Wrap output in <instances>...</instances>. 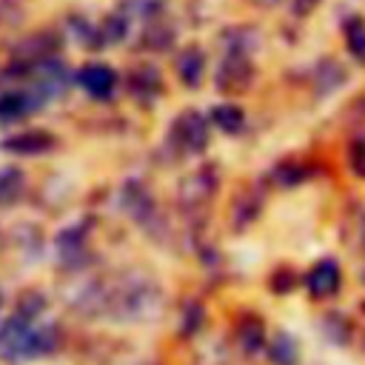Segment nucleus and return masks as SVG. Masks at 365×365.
<instances>
[{"instance_id": "obj_4", "label": "nucleus", "mask_w": 365, "mask_h": 365, "mask_svg": "<svg viewBox=\"0 0 365 365\" xmlns=\"http://www.w3.org/2000/svg\"><path fill=\"white\" fill-rule=\"evenodd\" d=\"M171 140L182 151H202L208 145V120L200 111H182L171 125Z\"/></svg>"}, {"instance_id": "obj_10", "label": "nucleus", "mask_w": 365, "mask_h": 365, "mask_svg": "<svg viewBox=\"0 0 365 365\" xmlns=\"http://www.w3.org/2000/svg\"><path fill=\"white\" fill-rule=\"evenodd\" d=\"M202 74H205V54H202L197 46L182 48V54L177 57V77H180L185 86L194 88V86H200Z\"/></svg>"}, {"instance_id": "obj_3", "label": "nucleus", "mask_w": 365, "mask_h": 365, "mask_svg": "<svg viewBox=\"0 0 365 365\" xmlns=\"http://www.w3.org/2000/svg\"><path fill=\"white\" fill-rule=\"evenodd\" d=\"M214 191H217V171H214V165H202V168H197L194 174H188L180 182V194L177 197H180V205L191 214V211L205 208L211 202Z\"/></svg>"}, {"instance_id": "obj_1", "label": "nucleus", "mask_w": 365, "mask_h": 365, "mask_svg": "<svg viewBox=\"0 0 365 365\" xmlns=\"http://www.w3.org/2000/svg\"><path fill=\"white\" fill-rule=\"evenodd\" d=\"M60 342L54 325H37L34 317L14 314L0 325V354L9 362H23L40 354H51Z\"/></svg>"}, {"instance_id": "obj_11", "label": "nucleus", "mask_w": 365, "mask_h": 365, "mask_svg": "<svg viewBox=\"0 0 365 365\" xmlns=\"http://www.w3.org/2000/svg\"><path fill=\"white\" fill-rule=\"evenodd\" d=\"M57 251H60V257H63L66 262H71V265L83 262V259L88 257V254H86V228H80V225L66 228V231L57 237Z\"/></svg>"}, {"instance_id": "obj_20", "label": "nucleus", "mask_w": 365, "mask_h": 365, "mask_svg": "<svg viewBox=\"0 0 365 365\" xmlns=\"http://www.w3.org/2000/svg\"><path fill=\"white\" fill-rule=\"evenodd\" d=\"M103 34H106V40H120V37L125 34V20H123L120 14H117V17H108Z\"/></svg>"}, {"instance_id": "obj_21", "label": "nucleus", "mask_w": 365, "mask_h": 365, "mask_svg": "<svg viewBox=\"0 0 365 365\" xmlns=\"http://www.w3.org/2000/svg\"><path fill=\"white\" fill-rule=\"evenodd\" d=\"M317 3H319V0H294V11H297V14H308Z\"/></svg>"}, {"instance_id": "obj_5", "label": "nucleus", "mask_w": 365, "mask_h": 365, "mask_svg": "<svg viewBox=\"0 0 365 365\" xmlns=\"http://www.w3.org/2000/svg\"><path fill=\"white\" fill-rule=\"evenodd\" d=\"M46 100L29 86V88H9V91H0V123H14L31 111H37Z\"/></svg>"}, {"instance_id": "obj_15", "label": "nucleus", "mask_w": 365, "mask_h": 365, "mask_svg": "<svg viewBox=\"0 0 365 365\" xmlns=\"http://www.w3.org/2000/svg\"><path fill=\"white\" fill-rule=\"evenodd\" d=\"M345 46L359 63H365V20L362 17H351L345 23Z\"/></svg>"}, {"instance_id": "obj_14", "label": "nucleus", "mask_w": 365, "mask_h": 365, "mask_svg": "<svg viewBox=\"0 0 365 365\" xmlns=\"http://www.w3.org/2000/svg\"><path fill=\"white\" fill-rule=\"evenodd\" d=\"M268 354L277 365H297V359H299V348H297L294 336H288V334H277L274 342L268 345Z\"/></svg>"}, {"instance_id": "obj_19", "label": "nucleus", "mask_w": 365, "mask_h": 365, "mask_svg": "<svg viewBox=\"0 0 365 365\" xmlns=\"http://www.w3.org/2000/svg\"><path fill=\"white\" fill-rule=\"evenodd\" d=\"M188 311H191V314H188V317H185V322L180 325V331H182V334H194V331L202 325V308H200L197 302H191V305H188Z\"/></svg>"}, {"instance_id": "obj_6", "label": "nucleus", "mask_w": 365, "mask_h": 365, "mask_svg": "<svg viewBox=\"0 0 365 365\" xmlns=\"http://www.w3.org/2000/svg\"><path fill=\"white\" fill-rule=\"evenodd\" d=\"M339 265L334 259H319L308 274H305V285L311 291L314 299H325L331 294H336L339 288Z\"/></svg>"}, {"instance_id": "obj_9", "label": "nucleus", "mask_w": 365, "mask_h": 365, "mask_svg": "<svg viewBox=\"0 0 365 365\" xmlns=\"http://www.w3.org/2000/svg\"><path fill=\"white\" fill-rule=\"evenodd\" d=\"M54 145V137L48 131H40V128H31V131H23V134H14L3 143L6 151L11 154H43Z\"/></svg>"}, {"instance_id": "obj_22", "label": "nucleus", "mask_w": 365, "mask_h": 365, "mask_svg": "<svg viewBox=\"0 0 365 365\" xmlns=\"http://www.w3.org/2000/svg\"><path fill=\"white\" fill-rule=\"evenodd\" d=\"M254 6H259V9H271V6H277L279 0H251Z\"/></svg>"}, {"instance_id": "obj_8", "label": "nucleus", "mask_w": 365, "mask_h": 365, "mask_svg": "<svg viewBox=\"0 0 365 365\" xmlns=\"http://www.w3.org/2000/svg\"><path fill=\"white\" fill-rule=\"evenodd\" d=\"M128 91L134 100H143V103H151L154 97L163 94V80H160V71L154 66H140L131 71L128 77Z\"/></svg>"}, {"instance_id": "obj_18", "label": "nucleus", "mask_w": 365, "mask_h": 365, "mask_svg": "<svg viewBox=\"0 0 365 365\" xmlns=\"http://www.w3.org/2000/svg\"><path fill=\"white\" fill-rule=\"evenodd\" d=\"M348 165H351L354 174L365 177V134L351 143V148H348Z\"/></svg>"}, {"instance_id": "obj_17", "label": "nucleus", "mask_w": 365, "mask_h": 365, "mask_svg": "<svg viewBox=\"0 0 365 365\" xmlns=\"http://www.w3.org/2000/svg\"><path fill=\"white\" fill-rule=\"evenodd\" d=\"M174 43V31L168 26H148L143 31V48L148 51H165Z\"/></svg>"}, {"instance_id": "obj_16", "label": "nucleus", "mask_w": 365, "mask_h": 365, "mask_svg": "<svg viewBox=\"0 0 365 365\" xmlns=\"http://www.w3.org/2000/svg\"><path fill=\"white\" fill-rule=\"evenodd\" d=\"M237 336H240V342H242L245 351H257V348L262 345L265 328H262V322H259L257 317H245V319L240 322V328H237Z\"/></svg>"}, {"instance_id": "obj_13", "label": "nucleus", "mask_w": 365, "mask_h": 365, "mask_svg": "<svg viewBox=\"0 0 365 365\" xmlns=\"http://www.w3.org/2000/svg\"><path fill=\"white\" fill-rule=\"evenodd\" d=\"M26 188V177L17 168H3L0 171V205H11Z\"/></svg>"}, {"instance_id": "obj_7", "label": "nucleus", "mask_w": 365, "mask_h": 365, "mask_svg": "<svg viewBox=\"0 0 365 365\" xmlns=\"http://www.w3.org/2000/svg\"><path fill=\"white\" fill-rule=\"evenodd\" d=\"M80 83H83V88L94 100H108L111 91H114V86H117V74L106 63H91V66H86L80 71Z\"/></svg>"}, {"instance_id": "obj_2", "label": "nucleus", "mask_w": 365, "mask_h": 365, "mask_svg": "<svg viewBox=\"0 0 365 365\" xmlns=\"http://www.w3.org/2000/svg\"><path fill=\"white\" fill-rule=\"evenodd\" d=\"M254 83V63L245 51L231 48L228 57L222 60L220 71H217V88L222 94H242L248 91V86Z\"/></svg>"}, {"instance_id": "obj_12", "label": "nucleus", "mask_w": 365, "mask_h": 365, "mask_svg": "<svg viewBox=\"0 0 365 365\" xmlns=\"http://www.w3.org/2000/svg\"><path fill=\"white\" fill-rule=\"evenodd\" d=\"M211 120H214L222 131L237 134V131L242 128V123H245V114H242V108H240V106H234V103H222V106H214Z\"/></svg>"}]
</instances>
